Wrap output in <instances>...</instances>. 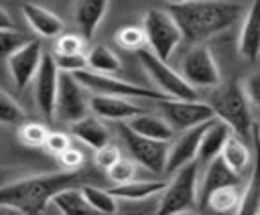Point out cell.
I'll list each match as a JSON object with an SVG mask.
<instances>
[{"label":"cell","mask_w":260,"mask_h":215,"mask_svg":"<svg viewBox=\"0 0 260 215\" xmlns=\"http://www.w3.org/2000/svg\"><path fill=\"white\" fill-rule=\"evenodd\" d=\"M167 10L189 45H205L207 39L236 26L244 16V6L232 0H189L167 4Z\"/></svg>","instance_id":"1"},{"label":"cell","mask_w":260,"mask_h":215,"mask_svg":"<svg viewBox=\"0 0 260 215\" xmlns=\"http://www.w3.org/2000/svg\"><path fill=\"white\" fill-rule=\"evenodd\" d=\"M91 178L93 174H87L83 170H63L18 178L0 187V205H10L22 215H41L57 193L87 185V181Z\"/></svg>","instance_id":"2"},{"label":"cell","mask_w":260,"mask_h":215,"mask_svg":"<svg viewBox=\"0 0 260 215\" xmlns=\"http://www.w3.org/2000/svg\"><path fill=\"white\" fill-rule=\"evenodd\" d=\"M207 103L211 105L215 118L225 122L234 134L246 138L248 132L254 128L250 99L244 85L238 79H230L228 83L213 87Z\"/></svg>","instance_id":"3"},{"label":"cell","mask_w":260,"mask_h":215,"mask_svg":"<svg viewBox=\"0 0 260 215\" xmlns=\"http://www.w3.org/2000/svg\"><path fill=\"white\" fill-rule=\"evenodd\" d=\"M197 170L199 162L193 160L175 172L173 181L165 187L154 215H177L183 211H191L197 205Z\"/></svg>","instance_id":"4"},{"label":"cell","mask_w":260,"mask_h":215,"mask_svg":"<svg viewBox=\"0 0 260 215\" xmlns=\"http://www.w3.org/2000/svg\"><path fill=\"white\" fill-rule=\"evenodd\" d=\"M142 30L148 51H152L162 61H169L175 49L183 43V34L167 8H150L142 18Z\"/></svg>","instance_id":"5"},{"label":"cell","mask_w":260,"mask_h":215,"mask_svg":"<svg viewBox=\"0 0 260 215\" xmlns=\"http://www.w3.org/2000/svg\"><path fill=\"white\" fill-rule=\"evenodd\" d=\"M87 91L95 93V95H118V97H148V99H165L167 95L162 91H152L146 87H140L136 83L118 79L114 75H104V73H95L91 69H81L71 73Z\"/></svg>","instance_id":"6"},{"label":"cell","mask_w":260,"mask_h":215,"mask_svg":"<svg viewBox=\"0 0 260 215\" xmlns=\"http://www.w3.org/2000/svg\"><path fill=\"white\" fill-rule=\"evenodd\" d=\"M138 59H140L144 71L156 83L158 91H162L167 97H175V99H197L195 87H191L181 73H177L175 69H171L167 65V61L158 59L152 51H148V49L138 51Z\"/></svg>","instance_id":"7"},{"label":"cell","mask_w":260,"mask_h":215,"mask_svg":"<svg viewBox=\"0 0 260 215\" xmlns=\"http://www.w3.org/2000/svg\"><path fill=\"white\" fill-rule=\"evenodd\" d=\"M158 112L175 132H185L189 128L201 126L215 118L211 105L199 99L165 97V99H158Z\"/></svg>","instance_id":"8"},{"label":"cell","mask_w":260,"mask_h":215,"mask_svg":"<svg viewBox=\"0 0 260 215\" xmlns=\"http://www.w3.org/2000/svg\"><path fill=\"white\" fill-rule=\"evenodd\" d=\"M181 75L195 89H213L221 83L219 67L205 45H191L183 57Z\"/></svg>","instance_id":"9"},{"label":"cell","mask_w":260,"mask_h":215,"mask_svg":"<svg viewBox=\"0 0 260 215\" xmlns=\"http://www.w3.org/2000/svg\"><path fill=\"white\" fill-rule=\"evenodd\" d=\"M118 130H120L122 140H124L126 146H128L130 156H132L138 164H142L144 168H148V170L154 172V174L165 172L169 142H160V140H152V138L140 136V134H136L134 130H130V128L126 126V122H122V124L118 126Z\"/></svg>","instance_id":"10"},{"label":"cell","mask_w":260,"mask_h":215,"mask_svg":"<svg viewBox=\"0 0 260 215\" xmlns=\"http://www.w3.org/2000/svg\"><path fill=\"white\" fill-rule=\"evenodd\" d=\"M89 99L85 97V87L71 75L59 73V89L55 101V118L67 124H73L87 116Z\"/></svg>","instance_id":"11"},{"label":"cell","mask_w":260,"mask_h":215,"mask_svg":"<svg viewBox=\"0 0 260 215\" xmlns=\"http://www.w3.org/2000/svg\"><path fill=\"white\" fill-rule=\"evenodd\" d=\"M59 69L55 63V57L45 53L41 67L35 75V101L41 110V114L47 120L55 118V101H57V89H59Z\"/></svg>","instance_id":"12"},{"label":"cell","mask_w":260,"mask_h":215,"mask_svg":"<svg viewBox=\"0 0 260 215\" xmlns=\"http://www.w3.org/2000/svg\"><path fill=\"white\" fill-rule=\"evenodd\" d=\"M211 122V120H209ZM189 128L185 132H181L177 138H173L169 142V152H167V166L165 172H177L179 168H183L185 164L197 160V152H199V144L203 138V132L207 128V124Z\"/></svg>","instance_id":"13"},{"label":"cell","mask_w":260,"mask_h":215,"mask_svg":"<svg viewBox=\"0 0 260 215\" xmlns=\"http://www.w3.org/2000/svg\"><path fill=\"white\" fill-rule=\"evenodd\" d=\"M43 47L39 41H28L22 49H18L12 57H8V71L16 89H24L37 75L41 61H43Z\"/></svg>","instance_id":"14"},{"label":"cell","mask_w":260,"mask_h":215,"mask_svg":"<svg viewBox=\"0 0 260 215\" xmlns=\"http://www.w3.org/2000/svg\"><path fill=\"white\" fill-rule=\"evenodd\" d=\"M89 110L104 120H114V122H126L142 112H146L144 108L132 103L126 97H118V95H95L91 93L89 97Z\"/></svg>","instance_id":"15"},{"label":"cell","mask_w":260,"mask_h":215,"mask_svg":"<svg viewBox=\"0 0 260 215\" xmlns=\"http://www.w3.org/2000/svg\"><path fill=\"white\" fill-rule=\"evenodd\" d=\"M242 176L236 174L225 162L221 156H215L211 162L205 164V170H203V178H201V185L197 187V203L203 205L207 201V197L219 189V187H228V185H240Z\"/></svg>","instance_id":"16"},{"label":"cell","mask_w":260,"mask_h":215,"mask_svg":"<svg viewBox=\"0 0 260 215\" xmlns=\"http://www.w3.org/2000/svg\"><path fill=\"white\" fill-rule=\"evenodd\" d=\"M258 49H260V0H254L242 22L238 53L246 61H256Z\"/></svg>","instance_id":"17"},{"label":"cell","mask_w":260,"mask_h":215,"mask_svg":"<svg viewBox=\"0 0 260 215\" xmlns=\"http://www.w3.org/2000/svg\"><path fill=\"white\" fill-rule=\"evenodd\" d=\"M108 4H110V0H77L75 2L73 16H75V22L85 41L93 39L100 22L106 16Z\"/></svg>","instance_id":"18"},{"label":"cell","mask_w":260,"mask_h":215,"mask_svg":"<svg viewBox=\"0 0 260 215\" xmlns=\"http://www.w3.org/2000/svg\"><path fill=\"white\" fill-rule=\"evenodd\" d=\"M22 16L26 18L28 26L37 34H41L45 39H55L63 30V20L57 14H53L51 10H47V8L39 6V4L24 2L22 4Z\"/></svg>","instance_id":"19"},{"label":"cell","mask_w":260,"mask_h":215,"mask_svg":"<svg viewBox=\"0 0 260 215\" xmlns=\"http://www.w3.org/2000/svg\"><path fill=\"white\" fill-rule=\"evenodd\" d=\"M230 132L232 130L228 128L225 122H221L219 118H213L207 124L205 132H203V138H201V144H199V152H197V162L207 164L215 156H219L221 148H223V144H225V140L230 136Z\"/></svg>","instance_id":"20"},{"label":"cell","mask_w":260,"mask_h":215,"mask_svg":"<svg viewBox=\"0 0 260 215\" xmlns=\"http://www.w3.org/2000/svg\"><path fill=\"white\" fill-rule=\"evenodd\" d=\"M126 126L130 130H134L136 134L152 138V140L171 142L175 138V130L167 124V120L162 116H154V114H148V112H142V114L126 120Z\"/></svg>","instance_id":"21"},{"label":"cell","mask_w":260,"mask_h":215,"mask_svg":"<svg viewBox=\"0 0 260 215\" xmlns=\"http://www.w3.org/2000/svg\"><path fill=\"white\" fill-rule=\"evenodd\" d=\"M71 134L93 150L110 144V134H108L106 126L102 124V120L98 116H85V118L73 122L71 124Z\"/></svg>","instance_id":"22"},{"label":"cell","mask_w":260,"mask_h":215,"mask_svg":"<svg viewBox=\"0 0 260 215\" xmlns=\"http://www.w3.org/2000/svg\"><path fill=\"white\" fill-rule=\"evenodd\" d=\"M61 215H104L100 211H95L87 201L85 197L81 195V189H65L61 193H57L51 201ZM124 215H140L138 211L136 213H124Z\"/></svg>","instance_id":"23"},{"label":"cell","mask_w":260,"mask_h":215,"mask_svg":"<svg viewBox=\"0 0 260 215\" xmlns=\"http://www.w3.org/2000/svg\"><path fill=\"white\" fill-rule=\"evenodd\" d=\"M219 156H221L223 162H225L236 174H240V176L246 172V168H248V164H250V160H252L250 148L244 144L242 136H238V134H234V132H230V136H228V140H225V144H223Z\"/></svg>","instance_id":"24"},{"label":"cell","mask_w":260,"mask_h":215,"mask_svg":"<svg viewBox=\"0 0 260 215\" xmlns=\"http://www.w3.org/2000/svg\"><path fill=\"white\" fill-rule=\"evenodd\" d=\"M167 183L162 181H130L124 185H114L110 193L116 199H126V201H142L146 197H152L160 191H165Z\"/></svg>","instance_id":"25"},{"label":"cell","mask_w":260,"mask_h":215,"mask_svg":"<svg viewBox=\"0 0 260 215\" xmlns=\"http://www.w3.org/2000/svg\"><path fill=\"white\" fill-rule=\"evenodd\" d=\"M240 199H242V191L238 189V185H228V187L215 189L207 197L203 207H207L215 215H234L240 205Z\"/></svg>","instance_id":"26"},{"label":"cell","mask_w":260,"mask_h":215,"mask_svg":"<svg viewBox=\"0 0 260 215\" xmlns=\"http://www.w3.org/2000/svg\"><path fill=\"white\" fill-rule=\"evenodd\" d=\"M260 213V158H256L252 174L242 191L240 205L234 215H258Z\"/></svg>","instance_id":"27"},{"label":"cell","mask_w":260,"mask_h":215,"mask_svg":"<svg viewBox=\"0 0 260 215\" xmlns=\"http://www.w3.org/2000/svg\"><path fill=\"white\" fill-rule=\"evenodd\" d=\"M85 57H87V67L91 71H95V73L114 75V73H118L122 69L120 57L108 45H95V47H91V51Z\"/></svg>","instance_id":"28"},{"label":"cell","mask_w":260,"mask_h":215,"mask_svg":"<svg viewBox=\"0 0 260 215\" xmlns=\"http://www.w3.org/2000/svg\"><path fill=\"white\" fill-rule=\"evenodd\" d=\"M81 195L85 197V201L100 213L104 215H120L118 213V199L110 193V189H102V187H93V185H81Z\"/></svg>","instance_id":"29"},{"label":"cell","mask_w":260,"mask_h":215,"mask_svg":"<svg viewBox=\"0 0 260 215\" xmlns=\"http://www.w3.org/2000/svg\"><path fill=\"white\" fill-rule=\"evenodd\" d=\"M116 43L126 49V51H142L146 47V37H144V30L142 26H122L118 32H116Z\"/></svg>","instance_id":"30"},{"label":"cell","mask_w":260,"mask_h":215,"mask_svg":"<svg viewBox=\"0 0 260 215\" xmlns=\"http://www.w3.org/2000/svg\"><path fill=\"white\" fill-rule=\"evenodd\" d=\"M28 41H32V39H28L26 34H22V32H18L14 28H0V59L12 57Z\"/></svg>","instance_id":"31"},{"label":"cell","mask_w":260,"mask_h":215,"mask_svg":"<svg viewBox=\"0 0 260 215\" xmlns=\"http://www.w3.org/2000/svg\"><path fill=\"white\" fill-rule=\"evenodd\" d=\"M24 122V110L4 91H0V124L18 126Z\"/></svg>","instance_id":"32"},{"label":"cell","mask_w":260,"mask_h":215,"mask_svg":"<svg viewBox=\"0 0 260 215\" xmlns=\"http://www.w3.org/2000/svg\"><path fill=\"white\" fill-rule=\"evenodd\" d=\"M47 136H49V130H47L43 124H39V122L20 124L18 138H20L22 144H26V146H30V148H41V146H45Z\"/></svg>","instance_id":"33"},{"label":"cell","mask_w":260,"mask_h":215,"mask_svg":"<svg viewBox=\"0 0 260 215\" xmlns=\"http://www.w3.org/2000/svg\"><path fill=\"white\" fill-rule=\"evenodd\" d=\"M108 172V178L114 183V185H124V183H130L134 181V174H136V164L128 158H120L112 168L106 170Z\"/></svg>","instance_id":"34"},{"label":"cell","mask_w":260,"mask_h":215,"mask_svg":"<svg viewBox=\"0 0 260 215\" xmlns=\"http://www.w3.org/2000/svg\"><path fill=\"white\" fill-rule=\"evenodd\" d=\"M83 37L77 34H59L55 41V55H77L83 53Z\"/></svg>","instance_id":"35"},{"label":"cell","mask_w":260,"mask_h":215,"mask_svg":"<svg viewBox=\"0 0 260 215\" xmlns=\"http://www.w3.org/2000/svg\"><path fill=\"white\" fill-rule=\"evenodd\" d=\"M53 57H55L57 69L61 73H75V71L87 69V57L83 53H77V55H53Z\"/></svg>","instance_id":"36"},{"label":"cell","mask_w":260,"mask_h":215,"mask_svg":"<svg viewBox=\"0 0 260 215\" xmlns=\"http://www.w3.org/2000/svg\"><path fill=\"white\" fill-rule=\"evenodd\" d=\"M120 158H122V156H120V150H118V146H114V144H106V146H102V148L95 150V164H98L102 170L112 168Z\"/></svg>","instance_id":"37"},{"label":"cell","mask_w":260,"mask_h":215,"mask_svg":"<svg viewBox=\"0 0 260 215\" xmlns=\"http://www.w3.org/2000/svg\"><path fill=\"white\" fill-rule=\"evenodd\" d=\"M59 162L63 166V170H81L83 166V152H79L77 148L69 146L65 152H61L59 156Z\"/></svg>","instance_id":"38"},{"label":"cell","mask_w":260,"mask_h":215,"mask_svg":"<svg viewBox=\"0 0 260 215\" xmlns=\"http://www.w3.org/2000/svg\"><path fill=\"white\" fill-rule=\"evenodd\" d=\"M69 146H71V140H69L67 134H63V132H49L47 142H45V148H47L51 154L59 156V154L65 152Z\"/></svg>","instance_id":"39"},{"label":"cell","mask_w":260,"mask_h":215,"mask_svg":"<svg viewBox=\"0 0 260 215\" xmlns=\"http://www.w3.org/2000/svg\"><path fill=\"white\" fill-rule=\"evenodd\" d=\"M260 65V63H258ZM250 91H252V95H254V99L260 95V67L256 69V73L252 75V81H250Z\"/></svg>","instance_id":"40"},{"label":"cell","mask_w":260,"mask_h":215,"mask_svg":"<svg viewBox=\"0 0 260 215\" xmlns=\"http://www.w3.org/2000/svg\"><path fill=\"white\" fill-rule=\"evenodd\" d=\"M0 28H12V18L2 6H0Z\"/></svg>","instance_id":"41"},{"label":"cell","mask_w":260,"mask_h":215,"mask_svg":"<svg viewBox=\"0 0 260 215\" xmlns=\"http://www.w3.org/2000/svg\"><path fill=\"white\" fill-rule=\"evenodd\" d=\"M0 215H22V213L10 205H0Z\"/></svg>","instance_id":"42"},{"label":"cell","mask_w":260,"mask_h":215,"mask_svg":"<svg viewBox=\"0 0 260 215\" xmlns=\"http://www.w3.org/2000/svg\"><path fill=\"white\" fill-rule=\"evenodd\" d=\"M254 110H256V116H258V120H260V95L254 99Z\"/></svg>","instance_id":"43"},{"label":"cell","mask_w":260,"mask_h":215,"mask_svg":"<svg viewBox=\"0 0 260 215\" xmlns=\"http://www.w3.org/2000/svg\"><path fill=\"white\" fill-rule=\"evenodd\" d=\"M177 215H199V213H195V211L191 209V211H183V213H177Z\"/></svg>","instance_id":"44"},{"label":"cell","mask_w":260,"mask_h":215,"mask_svg":"<svg viewBox=\"0 0 260 215\" xmlns=\"http://www.w3.org/2000/svg\"><path fill=\"white\" fill-rule=\"evenodd\" d=\"M179 2H189V0H167V4H179Z\"/></svg>","instance_id":"45"},{"label":"cell","mask_w":260,"mask_h":215,"mask_svg":"<svg viewBox=\"0 0 260 215\" xmlns=\"http://www.w3.org/2000/svg\"><path fill=\"white\" fill-rule=\"evenodd\" d=\"M256 61L260 63V49H258V55H256Z\"/></svg>","instance_id":"46"},{"label":"cell","mask_w":260,"mask_h":215,"mask_svg":"<svg viewBox=\"0 0 260 215\" xmlns=\"http://www.w3.org/2000/svg\"><path fill=\"white\" fill-rule=\"evenodd\" d=\"M41 215H45V213H41Z\"/></svg>","instance_id":"47"},{"label":"cell","mask_w":260,"mask_h":215,"mask_svg":"<svg viewBox=\"0 0 260 215\" xmlns=\"http://www.w3.org/2000/svg\"><path fill=\"white\" fill-rule=\"evenodd\" d=\"M258 215H260V213H258Z\"/></svg>","instance_id":"48"}]
</instances>
